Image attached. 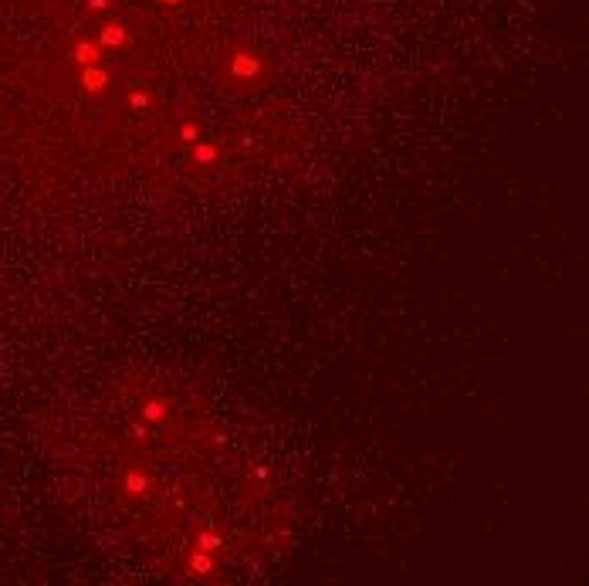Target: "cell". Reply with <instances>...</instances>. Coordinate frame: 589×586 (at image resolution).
<instances>
[{
	"label": "cell",
	"mask_w": 589,
	"mask_h": 586,
	"mask_svg": "<svg viewBox=\"0 0 589 586\" xmlns=\"http://www.w3.org/2000/svg\"><path fill=\"white\" fill-rule=\"evenodd\" d=\"M65 498L116 563L173 583L268 573L292 546V492L251 417L166 370H126L65 417Z\"/></svg>",
	"instance_id": "cell-1"
}]
</instances>
